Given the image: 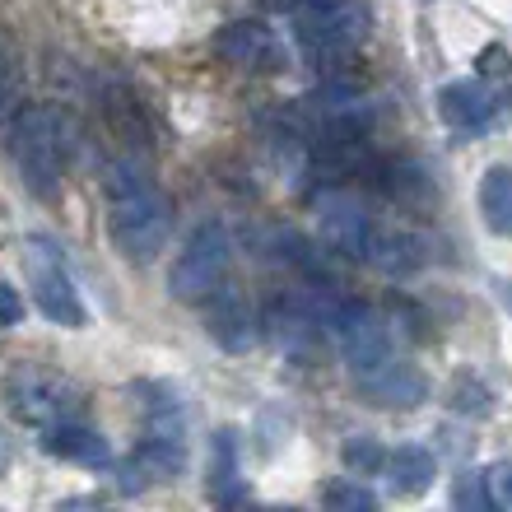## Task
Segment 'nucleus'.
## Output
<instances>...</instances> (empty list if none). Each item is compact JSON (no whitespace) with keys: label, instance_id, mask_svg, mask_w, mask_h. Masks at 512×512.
I'll return each mask as SVG.
<instances>
[{"label":"nucleus","instance_id":"nucleus-20","mask_svg":"<svg viewBox=\"0 0 512 512\" xmlns=\"http://www.w3.org/2000/svg\"><path fill=\"white\" fill-rule=\"evenodd\" d=\"M340 461H345V471H350V475H378V471H387V452L378 447V438H364V433L345 438Z\"/></svg>","mask_w":512,"mask_h":512},{"label":"nucleus","instance_id":"nucleus-1","mask_svg":"<svg viewBox=\"0 0 512 512\" xmlns=\"http://www.w3.org/2000/svg\"><path fill=\"white\" fill-rule=\"evenodd\" d=\"M103 191H108V233L117 252L126 261H154L173 229V210L163 201V191L135 168V159L112 163Z\"/></svg>","mask_w":512,"mask_h":512},{"label":"nucleus","instance_id":"nucleus-17","mask_svg":"<svg viewBox=\"0 0 512 512\" xmlns=\"http://www.w3.org/2000/svg\"><path fill=\"white\" fill-rule=\"evenodd\" d=\"M433 475H438V466H433V452H424V447L405 443L387 452V480L396 494H424L433 485Z\"/></svg>","mask_w":512,"mask_h":512},{"label":"nucleus","instance_id":"nucleus-6","mask_svg":"<svg viewBox=\"0 0 512 512\" xmlns=\"http://www.w3.org/2000/svg\"><path fill=\"white\" fill-rule=\"evenodd\" d=\"M294 33L317 61L350 56L364 42V10L354 0H322V5L294 14Z\"/></svg>","mask_w":512,"mask_h":512},{"label":"nucleus","instance_id":"nucleus-4","mask_svg":"<svg viewBox=\"0 0 512 512\" xmlns=\"http://www.w3.org/2000/svg\"><path fill=\"white\" fill-rule=\"evenodd\" d=\"M24 270H28V284H33V298L47 322L56 326H84V303H80V289L70 280L66 270V256L52 238H28L24 243Z\"/></svg>","mask_w":512,"mask_h":512},{"label":"nucleus","instance_id":"nucleus-26","mask_svg":"<svg viewBox=\"0 0 512 512\" xmlns=\"http://www.w3.org/2000/svg\"><path fill=\"white\" fill-rule=\"evenodd\" d=\"M270 5H275V10H284V14H289V19H294V14L312 10V5H322V0H270Z\"/></svg>","mask_w":512,"mask_h":512},{"label":"nucleus","instance_id":"nucleus-24","mask_svg":"<svg viewBox=\"0 0 512 512\" xmlns=\"http://www.w3.org/2000/svg\"><path fill=\"white\" fill-rule=\"evenodd\" d=\"M485 494H489V508L512 512V461H494V466H489Z\"/></svg>","mask_w":512,"mask_h":512},{"label":"nucleus","instance_id":"nucleus-3","mask_svg":"<svg viewBox=\"0 0 512 512\" xmlns=\"http://www.w3.org/2000/svg\"><path fill=\"white\" fill-rule=\"evenodd\" d=\"M229 256H233V243H229V233H224V224H201V229L182 243L173 270H168V294L182 298V303L210 298L219 284H224Z\"/></svg>","mask_w":512,"mask_h":512},{"label":"nucleus","instance_id":"nucleus-2","mask_svg":"<svg viewBox=\"0 0 512 512\" xmlns=\"http://www.w3.org/2000/svg\"><path fill=\"white\" fill-rule=\"evenodd\" d=\"M14 163L24 173L28 191L52 201L66 182V126L52 108H19L14 122Z\"/></svg>","mask_w":512,"mask_h":512},{"label":"nucleus","instance_id":"nucleus-25","mask_svg":"<svg viewBox=\"0 0 512 512\" xmlns=\"http://www.w3.org/2000/svg\"><path fill=\"white\" fill-rule=\"evenodd\" d=\"M19 317H24V298H19L10 284L0 280V331H10Z\"/></svg>","mask_w":512,"mask_h":512},{"label":"nucleus","instance_id":"nucleus-16","mask_svg":"<svg viewBox=\"0 0 512 512\" xmlns=\"http://www.w3.org/2000/svg\"><path fill=\"white\" fill-rule=\"evenodd\" d=\"M364 261L378 266L382 275H410L424 256H419V238H410L405 229H373V243H368Z\"/></svg>","mask_w":512,"mask_h":512},{"label":"nucleus","instance_id":"nucleus-12","mask_svg":"<svg viewBox=\"0 0 512 512\" xmlns=\"http://www.w3.org/2000/svg\"><path fill=\"white\" fill-rule=\"evenodd\" d=\"M210 336L224 345V350H247L256 340V312L238 289L219 284L210 294Z\"/></svg>","mask_w":512,"mask_h":512},{"label":"nucleus","instance_id":"nucleus-11","mask_svg":"<svg viewBox=\"0 0 512 512\" xmlns=\"http://www.w3.org/2000/svg\"><path fill=\"white\" fill-rule=\"evenodd\" d=\"M438 117L461 135H480V131H489L494 117H499V108H494L489 89L480 84V75H475V80L443 84V94H438Z\"/></svg>","mask_w":512,"mask_h":512},{"label":"nucleus","instance_id":"nucleus-13","mask_svg":"<svg viewBox=\"0 0 512 512\" xmlns=\"http://www.w3.org/2000/svg\"><path fill=\"white\" fill-rule=\"evenodd\" d=\"M42 447H47L52 457L84 461V466L108 461V443H103V433L84 429V424H75V419H61V424H52V429H47V438H42Z\"/></svg>","mask_w":512,"mask_h":512},{"label":"nucleus","instance_id":"nucleus-7","mask_svg":"<svg viewBox=\"0 0 512 512\" xmlns=\"http://www.w3.org/2000/svg\"><path fill=\"white\" fill-rule=\"evenodd\" d=\"M336 340H340V354H345V364H350L354 378H373L378 368L391 364V331L373 308L364 303H345L336 317Z\"/></svg>","mask_w":512,"mask_h":512},{"label":"nucleus","instance_id":"nucleus-5","mask_svg":"<svg viewBox=\"0 0 512 512\" xmlns=\"http://www.w3.org/2000/svg\"><path fill=\"white\" fill-rule=\"evenodd\" d=\"M5 401L24 424L52 429L61 419H70L80 410V391L70 387L66 378H56L47 368H14L5 378Z\"/></svg>","mask_w":512,"mask_h":512},{"label":"nucleus","instance_id":"nucleus-10","mask_svg":"<svg viewBox=\"0 0 512 512\" xmlns=\"http://www.w3.org/2000/svg\"><path fill=\"white\" fill-rule=\"evenodd\" d=\"M322 238L326 247H336V252L354 256V261H364L368 256V243H373V215L364 210V201L359 196H350V191H326L322 196Z\"/></svg>","mask_w":512,"mask_h":512},{"label":"nucleus","instance_id":"nucleus-8","mask_svg":"<svg viewBox=\"0 0 512 512\" xmlns=\"http://www.w3.org/2000/svg\"><path fill=\"white\" fill-rule=\"evenodd\" d=\"M187 461V415L177 401H154L145 415V443H140V466L154 475H177Z\"/></svg>","mask_w":512,"mask_h":512},{"label":"nucleus","instance_id":"nucleus-15","mask_svg":"<svg viewBox=\"0 0 512 512\" xmlns=\"http://www.w3.org/2000/svg\"><path fill=\"white\" fill-rule=\"evenodd\" d=\"M359 387L373 396V405H419L424 401V378H419L410 364H396V359H391L387 368H378L373 378H359Z\"/></svg>","mask_w":512,"mask_h":512},{"label":"nucleus","instance_id":"nucleus-14","mask_svg":"<svg viewBox=\"0 0 512 512\" xmlns=\"http://www.w3.org/2000/svg\"><path fill=\"white\" fill-rule=\"evenodd\" d=\"M103 112H108V126L117 131V140H122V145L149 149V135H154V126H149V117H145V103H140V98H135L126 84H112Z\"/></svg>","mask_w":512,"mask_h":512},{"label":"nucleus","instance_id":"nucleus-23","mask_svg":"<svg viewBox=\"0 0 512 512\" xmlns=\"http://www.w3.org/2000/svg\"><path fill=\"white\" fill-rule=\"evenodd\" d=\"M326 503H331V508H345V512H359V508H378V494H373V489H364L359 485V475H354V480H336V485L326 489Z\"/></svg>","mask_w":512,"mask_h":512},{"label":"nucleus","instance_id":"nucleus-22","mask_svg":"<svg viewBox=\"0 0 512 512\" xmlns=\"http://www.w3.org/2000/svg\"><path fill=\"white\" fill-rule=\"evenodd\" d=\"M24 70H19V56L0 42V112L5 108H24Z\"/></svg>","mask_w":512,"mask_h":512},{"label":"nucleus","instance_id":"nucleus-21","mask_svg":"<svg viewBox=\"0 0 512 512\" xmlns=\"http://www.w3.org/2000/svg\"><path fill=\"white\" fill-rule=\"evenodd\" d=\"M233 475H238V466H233V433H219L215 438V466H210V494H215L219 503H233L238 494H233Z\"/></svg>","mask_w":512,"mask_h":512},{"label":"nucleus","instance_id":"nucleus-19","mask_svg":"<svg viewBox=\"0 0 512 512\" xmlns=\"http://www.w3.org/2000/svg\"><path fill=\"white\" fill-rule=\"evenodd\" d=\"M480 84L489 89L494 108H499L503 117H512V56L503 52V47H485V52H480Z\"/></svg>","mask_w":512,"mask_h":512},{"label":"nucleus","instance_id":"nucleus-9","mask_svg":"<svg viewBox=\"0 0 512 512\" xmlns=\"http://www.w3.org/2000/svg\"><path fill=\"white\" fill-rule=\"evenodd\" d=\"M215 52L224 56L229 66L247 70V75H270V70L284 66L280 38H275L266 24H256V19H233V24L219 28Z\"/></svg>","mask_w":512,"mask_h":512},{"label":"nucleus","instance_id":"nucleus-18","mask_svg":"<svg viewBox=\"0 0 512 512\" xmlns=\"http://www.w3.org/2000/svg\"><path fill=\"white\" fill-rule=\"evenodd\" d=\"M480 215L499 238H512V168L508 163H494L485 177H480Z\"/></svg>","mask_w":512,"mask_h":512}]
</instances>
